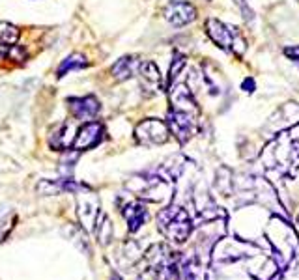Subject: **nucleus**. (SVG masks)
I'll list each match as a JSON object with an SVG mask.
<instances>
[{"label": "nucleus", "instance_id": "obj_6", "mask_svg": "<svg viewBox=\"0 0 299 280\" xmlns=\"http://www.w3.org/2000/svg\"><path fill=\"white\" fill-rule=\"evenodd\" d=\"M167 122H169V129L178 136L181 142L189 138L191 133H193V114L183 112V110H176V108H170L169 116H167Z\"/></svg>", "mask_w": 299, "mask_h": 280}, {"label": "nucleus", "instance_id": "obj_9", "mask_svg": "<svg viewBox=\"0 0 299 280\" xmlns=\"http://www.w3.org/2000/svg\"><path fill=\"white\" fill-rule=\"evenodd\" d=\"M170 105L176 110H183V112H196V101L193 94L189 92V88L185 84H178V86L170 88Z\"/></svg>", "mask_w": 299, "mask_h": 280}, {"label": "nucleus", "instance_id": "obj_11", "mask_svg": "<svg viewBox=\"0 0 299 280\" xmlns=\"http://www.w3.org/2000/svg\"><path fill=\"white\" fill-rule=\"evenodd\" d=\"M84 67H88L86 56L81 53H73L60 62L58 69H56V79H64L71 71H79V69H84Z\"/></svg>", "mask_w": 299, "mask_h": 280}, {"label": "nucleus", "instance_id": "obj_12", "mask_svg": "<svg viewBox=\"0 0 299 280\" xmlns=\"http://www.w3.org/2000/svg\"><path fill=\"white\" fill-rule=\"evenodd\" d=\"M19 36H21V30L15 25H11L8 21L0 22V45L11 47V45H15L19 41Z\"/></svg>", "mask_w": 299, "mask_h": 280}, {"label": "nucleus", "instance_id": "obj_13", "mask_svg": "<svg viewBox=\"0 0 299 280\" xmlns=\"http://www.w3.org/2000/svg\"><path fill=\"white\" fill-rule=\"evenodd\" d=\"M185 64H187V60H185L183 54H174V60H172V64H170V69H169V79H167V90L174 86L176 79L179 77V73L183 71Z\"/></svg>", "mask_w": 299, "mask_h": 280}, {"label": "nucleus", "instance_id": "obj_2", "mask_svg": "<svg viewBox=\"0 0 299 280\" xmlns=\"http://www.w3.org/2000/svg\"><path fill=\"white\" fill-rule=\"evenodd\" d=\"M101 138H103V124L96 122V120H90V122H84L77 129L73 142H71V148L75 151L92 150L94 146H98L101 142Z\"/></svg>", "mask_w": 299, "mask_h": 280}, {"label": "nucleus", "instance_id": "obj_8", "mask_svg": "<svg viewBox=\"0 0 299 280\" xmlns=\"http://www.w3.org/2000/svg\"><path fill=\"white\" fill-rule=\"evenodd\" d=\"M141 64L142 62L136 58V56H122V58H118L114 64H112L110 73H112V77L120 82L129 81V79H133V77L139 73Z\"/></svg>", "mask_w": 299, "mask_h": 280}, {"label": "nucleus", "instance_id": "obj_1", "mask_svg": "<svg viewBox=\"0 0 299 280\" xmlns=\"http://www.w3.org/2000/svg\"><path fill=\"white\" fill-rule=\"evenodd\" d=\"M206 32L210 36L213 43L217 47L236 53L238 56H241L245 51V39L241 38V34L238 32V28L224 25L223 21H219L215 17H210L206 21Z\"/></svg>", "mask_w": 299, "mask_h": 280}, {"label": "nucleus", "instance_id": "obj_3", "mask_svg": "<svg viewBox=\"0 0 299 280\" xmlns=\"http://www.w3.org/2000/svg\"><path fill=\"white\" fill-rule=\"evenodd\" d=\"M136 140L141 144H163L169 138V127L157 118H148L136 125Z\"/></svg>", "mask_w": 299, "mask_h": 280}, {"label": "nucleus", "instance_id": "obj_17", "mask_svg": "<svg viewBox=\"0 0 299 280\" xmlns=\"http://www.w3.org/2000/svg\"><path fill=\"white\" fill-rule=\"evenodd\" d=\"M6 215H8V209H6V207H0V239L6 236L4 226L8 224V221H6ZM10 226H11V224H10Z\"/></svg>", "mask_w": 299, "mask_h": 280}, {"label": "nucleus", "instance_id": "obj_7", "mask_svg": "<svg viewBox=\"0 0 299 280\" xmlns=\"http://www.w3.org/2000/svg\"><path fill=\"white\" fill-rule=\"evenodd\" d=\"M98 211V198L92 193H77V215L84 228H92Z\"/></svg>", "mask_w": 299, "mask_h": 280}, {"label": "nucleus", "instance_id": "obj_16", "mask_svg": "<svg viewBox=\"0 0 299 280\" xmlns=\"http://www.w3.org/2000/svg\"><path fill=\"white\" fill-rule=\"evenodd\" d=\"M241 90L247 94H252L255 92V79L252 77H247L243 82H241Z\"/></svg>", "mask_w": 299, "mask_h": 280}, {"label": "nucleus", "instance_id": "obj_14", "mask_svg": "<svg viewBox=\"0 0 299 280\" xmlns=\"http://www.w3.org/2000/svg\"><path fill=\"white\" fill-rule=\"evenodd\" d=\"M6 56L10 60H13V62H25V60H28V51L25 49V45H11V47H8V53H6Z\"/></svg>", "mask_w": 299, "mask_h": 280}, {"label": "nucleus", "instance_id": "obj_15", "mask_svg": "<svg viewBox=\"0 0 299 280\" xmlns=\"http://www.w3.org/2000/svg\"><path fill=\"white\" fill-rule=\"evenodd\" d=\"M284 56H288L290 60H295V62H299V45H294V47H286V49H284Z\"/></svg>", "mask_w": 299, "mask_h": 280}, {"label": "nucleus", "instance_id": "obj_4", "mask_svg": "<svg viewBox=\"0 0 299 280\" xmlns=\"http://www.w3.org/2000/svg\"><path fill=\"white\" fill-rule=\"evenodd\" d=\"M196 8L191 2L185 0H172L169 6L165 8V19L172 25V27H185L196 19Z\"/></svg>", "mask_w": 299, "mask_h": 280}, {"label": "nucleus", "instance_id": "obj_18", "mask_svg": "<svg viewBox=\"0 0 299 280\" xmlns=\"http://www.w3.org/2000/svg\"><path fill=\"white\" fill-rule=\"evenodd\" d=\"M234 2L239 6V8H241L245 19H247V21H252V17H255V15H252V11H250V10H247V4H245V0H234Z\"/></svg>", "mask_w": 299, "mask_h": 280}, {"label": "nucleus", "instance_id": "obj_10", "mask_svg": "<svg viewBox=\"0 0 299 280\" xmlns=\"http://www.w3.org/2000/svg\"><path fill=\"white\" fill-rule=\"evenodd\" d=\"M139 75H141L142 86L148 88V90L155 92L157 88H161V73H159V67L153 62H142Z\"/></svg>", "mask_w": 299, "mask_h": 280}, {"label": "nucleus", "instance_id": "obj_5", "mask_svg": "<svg viewBox=\"0 0 299 280\" xmlns=\"http://www.w3.org/2000/svg\"><path fill=\"white\" fill-rule=\"evenodd\" d=\"M67 107L73 118L82 120V122H90L99 114L101 105H99L96 96H84V97H71L67 99Z\"/></svg>", "mask_w": 299, "mask_h": 280}]
</instances>
